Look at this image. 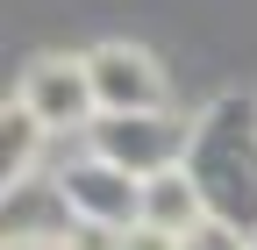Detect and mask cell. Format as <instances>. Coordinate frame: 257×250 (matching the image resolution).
Returning <instances> with one entry per match:
<instances>
[{
  "mask_svg": "<svg viewBox=\"0 0 257 250\" xmlns=\"http://www.w3.org/2000/svg\"><path fill=\"white\" fill-rule=\"evenodd\" d=\"M186 179L200 193L207 222L236 229L257 243V100L250 93H221V100L193 121Z\"/></svg>",
  "mask_w": 257,
  "mask_h": 250,
  "instance_id": "cell-1",
  "label": "cell"
},
{
  "mask_svg": "<svg viewBox=\"0 0 257 250\" xmlns=\"http://www.w3.org/2000/svg\"><path fill=\"white\" fill-rule=\"evenodd\" d=\"M86 150L100 165L128 172V179H165V172H186V150H193V121L186 114H100L86 129Z\"/></svg>",
  "mask_w": 257,
  "mask_h": 250,
  "instance_id": "cell-2",
  "label": "cell"
},
{
  "mask_svg": "<svg viewBox=\"0 0 257 250\" xmlns=\"http://www.w3.org/2000/svg\"><path fill=\"white\" fill-rule=\"evenodd\" d=\"M0 229H8V250H72L86 236L72 193L57 186V172H36V179H15L8 200H0Z\"/></svg>",
  "mask_w": 257,
  "mask_h": 250,
  "instance_id": "cell-3",
  "label": "cell"
},
{
  "mask_svg": "<svg viewBox=\"0 0 257 250\" xmlns=\"http://www.w3.org/2000/svg\"><path fill=\"white\" fill-rule=\"evenodd\" d=\"M57 186L72 193V207H79V222H86V229H100V236L143 229V179H128V172L100 165L93 150H86L79 165H64V172H57Z\"/></svg>",
  "mask_w": 257,
  "mask_h": 250,
  "instance_id": "cell-4",
  "label": "cell"
},
{
  "mask_svg": "<svg viewBox=\"0 0 257 250\" xmlns=\"http://www.w3.org/2000/svg\"><path fill=\"white\" fill-rule=\"evenodd\" d=\"M86 79H93L100 114H165V72L136 43H100L86 57Z\"/></svg>",
  "mask_w": 257,
  "mask_h": 250,
  "instance_id": "cell-5",
  "label": "cell"
},
{
  "mask_svg": "<svg viewBox=\"0 0 257 250\" xmlns=\"http://www.w3.org/2000/svg\"><path fill=\"white\" fill-rule=\"evenodd\" d=\"M22 107L36 114L43 129H93V121H100L93 79H86V65H72V57H43V65H29Z\"/></svg>",
  "mask_w": 257,
  "mask_h": 250,
  "instance_id": "cell-6",
  "label": "cell"
},
{
  "mask_svg": "<svg viewBox=\"0 0 257 250\" xmlns=\"http://www.w3.org/2000/svg\"><path fill=\"white\" fill-rule=\"evenodd\" d=\"M207 222V207H200V193H193V179L186 172H165V179H150L143 186V229H165V236H193Z\"/></svg>",
  "mask_w": 257,
  "mask_h": 250,
  "instance_id": "cell-7",
  "label": "cell"
},
{
  "mask_svg": "<svg viewBox=\"0 0 257 250\" xmlns=\"http://www.w3.org/2000/svg\"><path fill=\"white\" fill-rule=\"evenodd\" d=\"M43 136H50V129H43V121L29 114L22 100H15L8 114H0V172H8V186H15V179H36V172H43V165H36Z\"/></svg>",
  "mask_w": 257,
  "mask_h": 250,
  "instance_id": "cell-8",
  "label": "cell"
},
{
  "mask_svg": "<svg viewBox=\"0 0 257 250\" xmlns=\"http://www.w3.org/2000/svg\"><path fill=\"white\" fill-rule=\"evenodd\" d=\"M179 250H250V236H236V229H221V222H200Z\"/></svg>",
  "mask_w": 257,
  "mask_h": 250,
  "instance_id": "cell-9",
  "label": "cell"
},
{
  "mask_svg": "<svg viewBox=\"0 0 257 250\" xmlns=\"http://www.w3.org/2000/svg\"><path fill=\"white\" fill-rule=\"evenodd\" d=\"M107 250H179V236H165V229H121V236H107Z\"/></svg>",
  "mask_w": 257,
  "mask_h": 250,
  "instance_id": "cell-10",
  "label": "cell"
},
{
  "mask_svg": "<svg viewBox=\"0 0 257 250\" xmlns=\"http://www.w3.org/2000/svg\"><path fill=\"white\" fill-rule=\"evenodd\" d=\"M72 250H107V236H100V229H86V236H79Z\"/></svg>",
  "mask_w": 257,
  "mask_h": 250,
  "instance_id": "cell-11",
  "label": "cell"
},
{
  "mask_svg": "<svg viewBox=\"0 0 257 250\" xmlns=\"http://www.w3.org/2000/svg\"><path fill=\"white\" fill-rule=\"evenodd\" d=\"M250 250H257V243H250Z\"/></svg>",
  "mask_w": 257,
  "mask_h": 250,
  "instance_id": "cell-12",
  "label": "cell"
}]
</instances>
